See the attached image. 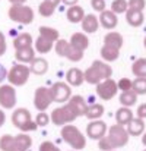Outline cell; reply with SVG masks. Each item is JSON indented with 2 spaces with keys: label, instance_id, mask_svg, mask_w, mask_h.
<instances>
[{
  "label": "cell",
  "instance_id": "1",
  "mask_svg": "<svg viewBox=\"0 0 146 151\" xmlns=\"http://www.w3.org/2000/svg\"><path fill=\"white\" fill-rule=\"evenodd\" d=\"M129 131L123 126V125H114L108 129V134L99 139L98 147L104 151H110L113 148H118L123 147L129 142Z\"/></svg>",
  "mask_w": 146,
  "mask_h": 151
},
{
  "label": "cell",
  "instance_id": "2",
  "mask_svg": "<svg viewBox=\"0 0 146 151\" xmlns=\"http://www.w3.org/2000/svg\"><path fill=\"white\" fill-rule=\"evenodd\" d=\"M111 75H113V69H111V66L108 63L101 62V60H95L85 70V81L88 84L97 85L99 82H102L104 79L111 78Z\"/></svg>",
  "mask_w": 146,
  "mask_h": 151
},
{
  "label": "cell",
  "instance_id": "3",
  "mask_svg": "<svg viewBox=\"0 0 146 151\" xmlns=\"http://www.w3.org/2000/svg\"><path fill=\"white\" fill-rule=\"evenodd\" d=\"M61 138L64 142H67L72 148L75 150H82L86 145V139L83 137V134L73 125H64L61 128Z\"/></svg>",
  "mask_w": 146,
  "mask_h": 151
},
{
  "label": "cell",
  "instance_id": "4",
  "mask_svg": "<svg viewBox=\"0 0 146 151\" xmlns=\"http://www.w3.org/2000/svg\"><path fill=\"white\" fill-rule=\"evenodd\" d=\"M12 123L15 125V128L21 129L22 132L35 131V129L38 128L37 122H32L29 110H26V109H24V107L16 109V110L12 113Z\"/></svg>",
  "mask_w": 146,
  "mask_h": 151
},
{
  "label": "cell",
  "instance_id": "5",
  "mask_svg": "<svg viewBox=\"0 0 146 151\" xmlns=\"http://www.w3.org/2000/svg\"><path fill=\"white\" fill-rule=\"evenodd\" d=\"M9 18L13 22L28 25L34 21V10L26 4H12L9 7Z\"/></svg>",
  "mask_w": 146,
  "mask_h": 151
},
{
  "label": "cell",
  "instance_id": "6",
  "mask_svg": "<svg viewBox=\"0 0 146 151\" xmlns=\"http://www.w3.org/2000/svg\"><path fill=\"white\" fill-rule=\"evenodd\" d=\"M29 73H31V68L25 66L24 63H19V65H15L9 73H7V81L12 84V85H16V87H22L28 82L29 79Z\"/></svg>",
  "mask_w": 146,
  "mask_h": 151
},
{
  "label": "cell",
  "instance_id": "7",
  "mask_svg": "<svg viewBox=\"0 0 146 151\" xmlns=\"http://www.w3.org/2000/svg\"><path fill=\"white\" fill-rule=\"evenodd\" d=\"M56 51L58 56L69 59L70 62H79L83 57V51L78 50L76 47H73L70 44V41L66 40H57L56 41Z\"/></svg>",
  "mask_w": 146,
  "mask_h": 151
},
{
  "label": "cell",
  "instance_id": "8",
  "mask_svg": "<svg viewBox=\"0 0 146 151\" xmlns=\"http://www.w3.org/2000/svg\"><path fill=\"white\" fill-rule=\"evenodd\" d=\"M78 116L73 113V110L69 107V106H63V107H57L53 110L51 113V120L54 125L57 126H63L66 123H70L76 119Z\"/></svg>",
  "mask_w": 146,
  "mask_h": 151
},
{
  "label": "cell",
  "instance_id": "9",
  "mask_svg": "<svg viewBox=\"0 0 146 151\" xmlns=\"http://www.w3.org/2000/svg\"><path fill=\"white\" fill-rule=\"evenodd\" d=\"M117 91H118V84L111 78L104 79L102 82L97 84V94L102 100H111L117 94Z\"/></svg>",
  "mask_w": 146,
  "mask_h": 151
},
{
  "label": "cell",
  "instance_id": "10",
  "mask_svg": "<svg viewBox=\"0 0 146 151\" xmlns=\"http://www.w3.org/2000/svg\"><path fill=\"white\" fill-rule=\"evenodd\" d=\"M50 93H51V99L54 103H64V101H69L72 97V90L64 82L53 84V87L50 88Z\"/></svg>",
  "mask_w": 146,
  "mask_h": 151
},
{
  "label": "cell",
  "instance_id": "11",
  "mask_svg": "<svg viewBox=\"0 0 146 151\" xmlns=\"http://www.w3.org/2000/svg\"><path fill=\"white\" fill-rule=\"evenodd\" d=\"M51 93H50V88L46 87H40L35 90V96H34V104L35 107L40 110V111H46L51 104Z\"/></svg>",
  "mask_w": 146,
  "mask_h": 151
},
{
  "label": "cell",
  "instance_id": "12",
  "mask_svg": "<svg viewBox=\"0 0 146 151\" xmlns=\"http://www.w3.org/2000/svg\"><path fill=\"white\" fill-rule=\"evenodd\" d=\"M16 104V91L13 85H1L0 87V106L3 109H13Z\"/></svg>",
  "mask_w": 146,
  "mask_h": 151
},
{
  "label": "cell",
  "instance_id": "13",
  "mask_svg": "<svg viewBox=\"0 0 146 151\" xmlns=\"http://www.w3.org/2000/svg\"><path fill=\"white\" fill-rule=\"evenodd\" d=\"M86 134L89 138L92 139H101L107 135V123L102 120H92L88 126H86Z\"/></svg>",
  "mask_w": 146,
  "mask_h": 151
},
{
  "label": "cell",
  "instance_id": "14",
  "mask_svg": "<svg viewBox=\"0 0 146 151\" xmlns=\"http://www.w3.org/2000/svg\"><path fill=\"white\" fill-rule=\"evenodd\" d=\"M67 106L73 110V113L79 117V116H83L88 110V106H86V101L82 96H72L70 100L67 103Z\"/></svg>",
  "mask_w": 146,
  "mask_h": 151
},
{
  "label": "cell",
  "instance_id": "15",
  "mask_svg": "<svg viewBox=\"0 0 146 151\" xmlns=\"http://www.w3.org/2000/svg\"><path fill=\"white\" fill-rule=\"evenodd\" d=\"M99 22L105 29H114L118 24L117 19V13H114L113 10H104L99 15Z\"/></svg>",
  "mask_w": 146,
  "mask_h": 151
},
{
  "label": "cell",
  "instance_id": "16",
  "mask_svg": "<svg viewBox=\"0 0 146 151\" xmlns=\"http://www.w3.org/2000/svg\"><path fill=\"white\" fill-rule=\"evenodd\" d=\"M126 19H127L129 25L137 28V27H140V25L143 24V21H145L143 10H137V9H132V7H129L127 12H126Z\"/></svg>",
  "mask_w": 146,
  "mask_h": 151
},
{
  "label": "cell",
  "instance_id": "17",
  "mask_svg": "<svg viewBox=\"0 0 146 151\" xmlns=\"http://www.w3.org/2000/svg\"><path fill=\"white\" fill-rule=\"evenodd\" d=\"M66 79H67V84L73 85V87H79L83 84L85 81V72H82L80 69L78 68H72L67 70L66 73Z\"/></svg>",
  "mask_w": 146,
  "mask_h": 151
},
{
  "label": "cell",
  "instance_id": "18",
  "mask_svg": "<svg viewBox=\"0 0 146 151\" xmlns=\"http://www.w3.org/2000/svg\"><path fill=\"white\" fill-rule=\"evenodd\" d=\"M82 24V29L86 32V34H92V32H97L98 27H99V21L95 15L89 13V15H85L83 21L80 22Z\"/></svg>",
  "mask_w": 146,
  "mask_h": 151
},
{
  "label": "cell",
  "instance_id": "19",
  "mask_svg": "<svg viewBox=\"0 0 146 151\" xmlns=\"http://www.w3.org/2000/svg\"><path fill=\"white\" fill-rule=\"evenodd\" d=\"M70 44L73 47H76L78 50L85 51L89 47V40L88 37L83 34V32H75L72 37H70Z\"/></svg>",
  "mask_w": 146,
  "mask_h": 151
},
{
  "label": "cell",
  "instance_id": "20",
  "mask_svg": "<svg viewBox=\"0 0 146 151\" xmlns=\"http://www.w3.org/2000/svg\"><path fill=\"white\" fill-rule=\"evenodd\" d=\"M66 16H67L69 22H72V24H79V22L83 21V18H85V12H83V9H82L80 6L73 4L72 7L67 9Z\"/></svg>",
  "mask_w": 146,
  "mask_h": 151
},
{
  "label": "cell",
  "instance_id": "21",
  "mask_svg": "<svg viewBox=\"0 0 146 151\" xmlns=\"http://www.w3.org/2000/svg\"><path fill=\"white\" fill-rule=\"evenodd\" d=\"M132 119H133V111L130 110V107L123 106L115 113V120H117L118 125H123V126L124 125H129L132 122Z\"/></svg>",
  "mask_w": 146,
  "mask_h": 151
},
{
  "label": "cell",
  "instance_id": "22",
  "mask_svg": "<svg viewBox=\"0 0 146 151\" xmlns=\"http://www.w3.org/2000/svg\"><path fill=\"white\" fill-rule=\"evenodd\" d=\"M29 68H31V72L32 73H35V75H44L48 70V62L46 59H43V57H35L31 62Z\"/></svg>",
  "mask_w": 146,
  "mask_h": 151
},
{
  "label": "cell",
  "instance_id": "23",
  "mask_svg": "<svg viewBox=\"0 0 146 151\" xmlns=\"http://www.w3.org/2000/svg\"><path fill=\"white\" fill-rule=\"evenodd\" d=\"M127 131H129V134L130 135H133V137H139V135H143V132H145V122H143V119H140V117H133L132 119V122L127 125Z\"/></svg>",
  "mask_w": 146,
  "mask_h": 151
},
{
  "label": "cell",
  "instance_id": "24",
  "mask_svg": "<svg viewBox=\"0 0 146 151\" xmlns=\"http://www.w3.org/2000/svg\"><path fill=\"white\" fill-rule=\"evenodd\" d=\"M15 57H16L21 63H31V62L35 59V50L32 49V46L25 47V49H19V50H16Z\"/></svg>",
  "mask_w": 146,
  "mask_h": 151
},
{
  "label": "cell",
  "instance_id": "25",
  "mask_svg": "<svg viewBox=\"0 0 146 151\" xmlns=\"http://www.w3.org/2000/svg\"><path fill=\"white\" fill-rule=\"evenodd\" d=\"M123 37H121V34H118V32H115V31H111V32H108L105 37H104V44H107V46H111V47H115V49H121L123 47Z\"/></svg>",
  "mask_w": 146,
  "mask_h": 151
},
{
  "label": "cell",
  "instance_id": "26",
  "mask_svg": "<svg viewBox=\"0 0 146 151\" xmlns=\"http://www.w3.org/2000/svg\"><path fill=\"white\" fill-rule=\"evenodd\" d=\"M0 150L1 151H19L16 137L12 135H3L0 138Z\"/></svg>",
  "mask_w": 146,
  "mask_h": 151
},
{
  "label": "cell",
  "instance_id": "27",
  "mask_svg": "<svg viewBox=\"0 0 146 151\" xmlns=\"http://www.w3.org/2000/svg\"><path fill=\"white\" fill-rule=\"evenodd\" d=\"M120 56V50L115 49V47H111V46H107L104 44L102 49H101V57L105 60V62H114L117 60Z\"/></svg>",
  "mask_w": 146,
  "mask_h": 151
},
{
  "label": "cell",
  "instance_id": "28",
  "mask_svg": "<svg viewBox=\"0 0 146 151\" xmlns=\"http://www.w3.org/2000/svg\"><path fill=\"white\" fill-rule=\"evenodd\" d=\"M29 46H32V37H31V34L24 32V34H19V35L13 40V47H15V50L25 49V47H29Z\"/></svg>",
  "mask_w": 146,
  "mask_h": 151
},
{
  "label": "cell",
  "instance_id": "29",
  "mask_svg": "<svg viewBox=\"0 0 146 151\" xmlns=\"http://www.w3.org/2000/svg\"><path fill=\"white\" fill-rule=\"evenodd\" d=\"M132 72L136 78H146V59L145 57H140L137 59L133 66H132Z\"/></svg>",
  "mask_w": 146,
  "mask_h": 151
},
{
  "label": "cell",
  "instance_id": "30",
  "mask_svg": "<svg viewBox=\"0 0 146 151\" xmlns=\"http://www.w3.org/2000/svg\"><path fill=\"white\" fill-rule=\"evenodd\" d=\"M53 41H50L47 38H44V37H38L37 38V41H35V50L38 51V53H41V54H46V53H48L51 49H53Z\"/></svg>",
  "mask_w": 146,
  "mask_h": 151
},
{
  "label": "cell",
  "instance_id": "31",
  "mask_svg": "<svg viewBox=\"0 0 146 151\" xmlns=\"http://www.w3.org/2000/svg\"><path fill=\"white\" fill-rule=\"evenodd\" d=\"M102 114H104V106L102 104H92V106H89L86 113H85V116L88 119H91V120H97Z\"/></svg>",
  "mask_w": 146,
  "mask_h": 151
},
{
  "label": "cell",
  "instance_id": "32",
  "mask_svg": "<svg viewBox=\"0 0 146 151\" xmlns=\"http://www.w3.org/2000/svg\"><path fill=\"white\" fill-rule=\"evenodd\" d=\"M136 101H137V94H136L133 90L124 91V93H121V96H120V103H121L123 106H126V107L135 106Z\"/></svg>",
  "mask_w": 146,
  "mask_h": 151
},
{
  "label": "cell",
  "instance_id": "33",
  "mask_svg": "<svg viewBox=\"0 0 146 151\" xmlns=\"http://www.w3.org/2000/svg\"><path fill=\"white\" fill-rule=\"evenodd\" d=\"M40 35L41 37H44V38H47L50 41H53V43H56L57 40H58V31L56 29V28H51V27H40Z\"/></svg>",
  "mask_w": 146,
  "mask_h": 151
},
{
  "label": "cell",
  "instance_id": "34",
  "mask_svg": "<svg viewBox=\"0 0 146 151\" xmlns=\"http://www.w3.org/2000/svg\"><path fill=\"white\" fill-rule=\"evenodd\" d=\"M16 142H18L19 151H26L28 148H31V145H32V139H31V137H28L26 134L18 135V137H16Z\"/></svg>",
  "mask_w": 146,
  "mask_h": 151
},
{
  "label": "cell",
  "instance_id": "35",
  "mask_svg": "<svg viewBox=\"0 0 146 151\" xmlns=\"http://www.w3.org/2000/svg\"><path fill=\"white\" fill-rule=\"evenodd\" d=\"M56 7H57V6H54L53 3H50V1H47V0H44V1L38 6V12H40V15H41V16L48 18V16H51V15L54 13Z\"/></svg>",
  "mask_w": 146,
  "mask_h": 151
},
{
  "label": "cell",
  "instance_id": "36",
  "mask_svg": "<svg viewBox=\"0 0 146 151\" xmlns=\"http://www.w3.org/2000/svg\"><path fill=\"white\" fill-rule=\"evenodd\" d=\"M127 9H129V1L127 0H114L111 3V10L117 15L127 12Z\"/></svg>",
  "mask_w": 146,
  "mask_h": 151
},
{
  "label": "cell",
  "instance_id": "37",
  "mask_svg": "<svg viewBox=\"0 0 146 151\" xmlns=\"http://www.w3.org/2000/svg\"><path fill=\"white\" fill-rule=\"evenodd\" d=\"M133 91L137 96L146 94V78H136L133 81Z\"/></svg>",
  "mask_w": 146,
  "mask_h": 151
},
{
  "label": "cell",
  "instance_id": "38",
  "mask_svg": "<svg viewBox=\"0 0 146 151\" xmlns=\"http://www.w3.org/2000/svg\"><path fill=\"white\" fill-rule=\"evenodd\" d=\"M117 84H118V90H120L121 93L133 90V81H130L129 78H121Z\"/></svg>",
  "mask_w": 146,
  "mask_h": 151
},
{
  "label": "cell",
  "instance_id": "39",
  "mask_svg": "<svg viewBox=\"0 0 146 151\" xmlns=\"http://www.w3.org/2000/svg\"><path fill=\"white\" fill-rule=\"evenodd\" d=\"M50 119H51V116H48L47 113H44V111H40L38 114H37V119H35V122H37V125L38 126H47L50 122Z\"/></svg>",
  "mask_w": 146,
  "mask_h": 151
},
{
  "label": "cell",
  "instance_id": "40",
  "mask_svg": "<svg viewBox=\"0 0 146 151\" xmlns=\"http://www.w3.org/2000/svg\"><path fill=\"white\" fill-rule=\"evenodd\" d=\"M129 7L137 9V10H143L146 7V0H129Z\"/></svg>",
  "mask_w": 146,
  "mask_h": 151
},
{
  "label": "cell",
  "instance_id": "41",
  "mask_svg": "<svg viewBox=\"0 0 146 151\" xmlns=\"http://www.w3.org/2000/svg\"><path fill=\"white\" fill-rule=\"evenodd\" d=\"M40 151H60V148L57 145H54L53 142H50V141H44L40 145Z\"/></svg>",
  "mask_w": 146,
  "mask_h": 151
},
{
  "label": "cell",
  "instance_id": "42",
  "mask_svg": "<svg viewBox=\"0 0 146 151\" xmlns=\"http://www.w3.org/2000/svg\"><path fill=\"white\" fill-rule=\"evenodd\" d=\"M91 4H92L94 10H97V12L105 10V0H91Z\"/></svg>",
  "mask_w": 146,
  "mask_h": 151
},
{
  "label": "cell",
  "instance_id": "43",
  "mask_svg": "<svg viewBox=\"0 0 146 151\" xmlns=\"http://www.w3.org/2000/svg\"><path fill=\"white\" fill-rule=\"evenodd\" d=\"M136 114H137V117H140V119H145V117H146V103L140 104V106L137 107V111H136Z\"/></svg>",
  "mask_w": 146,
  "mask_h": 151
},
{
  "label": "cell",
  "instance_id": "44",
  "mask_svg": "<svg viewBox=\"0 0 146 151\" xmlns=\"http://www.w3.org/2000/svg\"><path fill=\"white\" fill-rule=\"evenodd\" d=\"M6 49H7V46H6V38H4L3 32H0V56L4 54Z\"/></svg>",
  "mask_w": 146,
  "mask_h": 151
},
{
  "label": "cell",
  "instance_id": "45",
  "mask_svg": "<svg viewBox=\"0 0 146 151\" xmlns=\"http://www.w3.org/2000/svg\"><path fill=\"white\" fill-rule=\"evenodd\" d=\"M7 73H9V72L6 70V68H4V66L0 63V84H1V82H3L6 78H7Z\"/></svg>",
  "mask_w": 146,
  "mask_h": 151
},
{
  "label": "cell",
  "instance_id": "46",
  "mask_svg": "<svg viewBox=\"0 0 146 151\" xmlns=\"http://www.w3.org/2000/svg\"><path fill=\"white\" fill-rule=\"evenodd\" d=\"M64 4H69V6H73V4H76L78 3V0H61Z\"/></svg>",
  "mask_w": 146,
  "mask_h": 151
},
{
  "label": "cell",
  "instance_id": "47",
  "mask_svg": "<svg viewBox=\"0 0 146 151\" xmlns=\"http://www.w3.org/2000/svg\"><path fill=\"white\" fill-rule=\"evenodd\" d=\"M4 120H6V116H4V113H3V110H0V126L4 123Z\"/></svg>",
  "mask_w": 146,
  "mask_h": 151
},
{
  "label": "cell",
  "instance_id": "48",
  "mask_svg": "<svg viewBox=\"0 0 146 151\" xmlns=\"http://www.w3.org/2000/svg\"><path fill=\"white\" fill-rule=\"evenodd\" d=\"M9 1H10L12 4H24L26 0H9Z\"/></svg>",
  "mask_w": 146,
  "mask_h": 151
},
{
  "label": "cell",
  "instance_id": "49",
  "mask_svg": "<svg viewBox=\"0 0 146 151\" xmlns=\"http://www.w3.org/2000/svg\"><path fill=\"white\" fill-rule=\"evenodd\" d=\"M47 1H50V3H53V4H54V6H58V4H60V1H61V0H47Z\"/></svg>",
  "mask_w": 146,
  "mask_h": 151
},
{
  "label": "cell",
  "instance_id": "50",
  "mask_svg": "<svg viewBox=\"0 0 146 151\" xmlns=\"http://www.w3.org/2000/svg\"><path fill=\"white\" fill-rule=\"evenodd\" d=\"M142 142H143V145L146 147V132H143V137H142Z\"/></svg>",
  "mask_w": 146,
  "mask_h": 151
},
{
  "label": "cell",
  "instance_id": "51",
  "mask_svg": "<svg viewBox=\"0 0 146 151\" xmlns=\"http://www.w3.org/2000/svg\"><path fill=\"white\" fill-rule=\"evenodd\" d=\"M143 44H145V49H146V37H145V40H143Z\"/></svg>",
  "mask_w": 146,
  "mask_h": 151
},
{
  "label": "cell",
  "instance_id": "52",
  "mask_svg": "<svg viewBox=\"0 0 146 151\" xmlns=\"http://www.w3.org/2000/svg\"><path fill=\"white\" fill-rule=\"evenodd\" d=\"M110 151H114V150H110Z\"/></svg>",
  "mask_w": 146,
  "mask_h": 151
},
{
  "label": "cell",
  "instance_id": "53",
  "mask_svg": "<svg viewBox=\"0 0 146 151\" xmlns=\"http://www.w3.org/2000/svg\"><path fill=\"white\" fill-rule=\"evenodd\" d=\"M145 151H146V150H145Z\"/></svg>",
  "mask_w": 146,
  "mask_h": 151
}]
</instances>
